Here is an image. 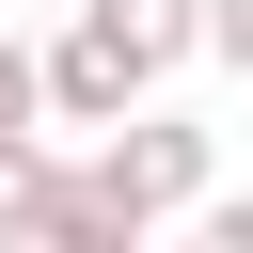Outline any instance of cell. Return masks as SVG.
Returning <instances> with one entry per match:
<instances>
[{"label": "cell", "mask_w": 253, "mask_h": 253, "mask_svg": "<svg viewBox=\"0 0 253 253\" xmlns=\"http://www.w3.org/2000/svg\"><path fill=\"white\" fill-rule=\"evenodd\" d=\"M206 32H221V47H237V63H253V0H206Z\"/></svg>", "instance_id": "cell-5"}, {"label": "cell", "mask_w": 253, "mask_h": 253, "mask_svg": "<svg viewBox=\"0 0 253 253\" xmlns=\"http://www.w3.org/2000/svg\"><path fill=\"white\" fill-rule=\"evenodd\" d=\"M16 111H32V63H16V47H0V126H16Z\"/></svg>", "instance_id": "cell-6"}, {"label": "cell", "mask_w": 253, "mask_h": 253, "mask_svg": "<svg viewBox=\"0 0 253 253\" xmlns=\"http://www.w3.org/2000/svg\"><path fill=\"white\" fill-rule=\"evenodd\" d=\"M206 253H253V206H206Z\"/></svg>", "instance_id": "cell-4"}, {"label": "cell", "mask_w": 253, "mask_h": 253, "mask_svg": "<svg viewBox=\"0 0 253 253\" xmlns=\"http://www.w3.org/2000/svg\"><path fill=\"white\" fill-rule=\"evenodd\" d=\"M32 190H47V158H32L16 126H0V221H32Z\"/></svg>", "instance_id": "cell-3"}, {"label": "cell", "mask_w": 253, "mask_h": 253, "mask_svg": "<svg viewBox=\"0 0 253 253\" xmlns=\"http://www.w3.org/2000/svg\"><path fill=\"white\" fill-rule=\"evenodd\" d=\"M95 190H111L126 221H158V206H190V190H206V126H126Z\"/></svg>", "instance_id": "cell-2"}, {"label": "cell", "mask_w": 253, "mask_h": 253, "mask_svg": "<svg viewBox=\"0 0 253 253\" xmlns=\"http://www.w3.org/2000/svg\"><path fill=\"white\" fill-rule=\"evenodd\" d=\"M190 47V0H95L79 16V47H63V111H111L126 79H158Z\"/></svg>", "instance_id": "cell-1"}]
</instances>
